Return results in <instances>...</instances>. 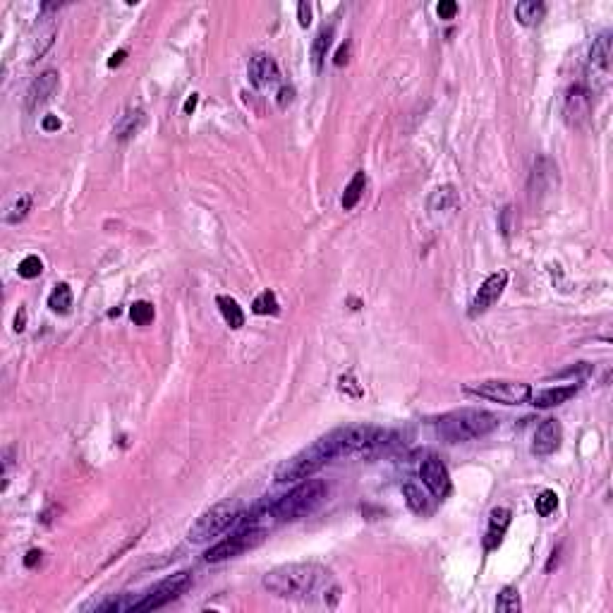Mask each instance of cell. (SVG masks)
<instances>
[{
	"instance_id": "obj_1",
	"label": "cell",
	"mask_w": 613,
	"mask_h": 613,
	"mask_svg": "<svg viewBox=\"0 0 613 613\" xmlns=\"http://www.w3.org/2000/svg\"><path fill=\"white\" fill-rule=\"evenodd\" d=\"M264 590L281 599L295 602H324L336 604L340 587L333 580L331 570L317 563H288L278 566L261 580Z\"/></svg>"
},
{
	"instance_id": "obj_2",
	"label": "cell",
	"mask_w": 613,
	"mask_h": 613,
	"mask_svg": "<svg viewBox=\"0 0 613 613\" xmlns=\"http://www.w3.org/2000/svg\"><path fill=\"white\" fill-rule=\"evenodd\" d=\"M328 494V486L324 479H302L295 489H290L288 494L278 496L276 501H269L266 517L269 522H293L300 517L309 515L312 510H317Z\"/></svg>"
},
{
	"instance_id": "obj_3",
	"label": "cell",
	"mask_w": 613,
	"mask_h": 613,
	"mask_svg": "<svg viewBox=\"0 0 613 613\" xmlns=\"http://www.w3.org/2000/svg\"><path fill=\"white\" fill-rule=\"evenodd\" d=\"M498 424H501L498 417L489 412V410L465 407L439 417L436 420V434L446 444H465V441H475L491 434L494 429H498Z\"/></svg>"
},
{
	"instance_id": "obj_4",
	"label": "cell",
	"mask_w": 613,
	"mask_h": 613,
	"mask_svg": "<svg viewBox=\"0 0 613 613\" xmlns=\"http://www.w3.org/2000/svg\"><path fill=\"white\" fill-rule=\"evenodd\" d=\"M237 517H240L237 503L223 501V503L211 505V508L204 510V513L194 520V524L187 532V539L192 541V544H206V541H211L213 536H218V534H223L225 529H230L232 524L237 522Z\"/></svg>"
},
{
	"instance_id": "obj_5",
	"label": "cell",
	"mask_w": 613,
	"mask_h": 613,
	"mask_svg": "<svg viewBox=\"0 0 613 613\" xmlns=\"http://www.w3.org/2000/svg\"><path fill=\"white\" fill-rule=\"evenodd\" d=\"M326 463H331V460H328L324 446H321L319 441H314V444L305 448V451H300V453H295L293 458L283 460V463L276 467L274 477H276L278 484L302 482V479L312 477L314 472L321 470Z\"/></svg>"
},
{
	"instance_id": "obj_6",
	"label": "cell",
	"mask_w": 613,
	"mask_h": 613,
	"mask_svg": "<svg viewBox=\"0 0 613 613\" xmlns=\"http://www.w3.org/2000/svg\"><path fill=\"white\" fill-rule=\"evenodd\" d=\"M189 587H192V573L180 570V573L168 575L166 580H161V583H156L154 587H149L147 592H142V597H139V602L135 606V613L163 609L166 604L180 599Z\"/></svg>"
},
{
	"instance_id": "obj_7",
	"label": "cell",
	"mask_w": 613,
	"mask_h": 613,
	"mask_svg": "<svg viewBox=\"0 0 613 613\" xmlns=\"http://www.w3.org/2000/svg\"><path fill=\"white\" fill-rule=\"evenodd\" d=\"M266 536L264 527H237L232 534H227L225 539H220L218 544H213L204 553L206 563H220V561L235 558V556L249 551V549L259 546Z\"/></svg>"
},
{
	"instance_id": "obj_8",
	"label": "cell",
	"mask_w": 613,
	"mask_h": 613,
	"mask_svg": "<svg viewBox=\"0 0 613 613\" xmlns=\"http://www.w3.org/2000/svg\"><path fill=\"white\" fill-rule=\"evenodd\" d=\"M467 393L486 398L491 403H501V405H522V403L529 400L532 395V388L522 381H498V378H491V381H479V383H470L465 386Z\"/></svg>"
},
{
	"instance_id": "obj_9",
	"label": "cell",
	"mask_w": 613,
	"mask_h": 613,
	"mask_svg": "<svg viewBox=\"0 0 613 613\" xmlns=\"http://www.w3.org/2000/svg\"><path fill=\"white\" fill-rule=\"evenodd\" d=\"M420 477H422V484H424L436 498H446L451 494V475H448L446 465L441 463L436 455H429V458L422 460Z\"/></svg>"
},
{
	"instance_id": "obj_10",
	"label": "cell",
	"mask_w": 613,
	"mask_h": 613,
	"mask_svg": "<svg viewBox=\"0 0 613 613\" xmlns=\"http://www.w3.org/2000/svg\"><path fill=\"white\" fill-rule=\"evenodd\" d=\"M505 286H508V274L505 271H496V274H491L486 281L482 283V288L477 290L475 300H472L470 305V314L472 317H477V314H484L489 307H494L498 302V297L503 295Z\"/></svg>"
},
{
	"instance_id": "obj_11",
	"label": "cell",
	"mask_w": 613,
	"mask_h": 613,
	"mask_svg": "<svg viewBox=\"0 0 613 613\" xmlns=\"http://www.w3.org/2000/svg\"><path fill=\"white\" fill-rule=\"evenodd\" d=\"M592 113V91L583 84H575L566 91L563 99V116L570 125H583Z\"/></svg>"
},
{
	"instance_id": "obj_12",
	"label": "cell",
	"mask_w": 613,
	"mask_h": 613,
	"mask_svg": "<svg viewBox=\"0 0 613 613\" xmlns=\"http://www.w3.org/2000/svg\"><path fill=\"white\" fill-rule=\"evenodd\" d=\"M249 81L254 89H269V86H274L278 79H281V72H278V65L276 60L271 58V55L266 53H257L254 58L249 60Z\"/></svg>"
},
{
	"instance_id": "obj_13",
	"label": "cell",
	"mask_w": 613,
	"mask_h": 613,
	"mask_svg": "<svg viewBox=\"0 0 613 613\" xmlns=\"http://www.w3.org/2000/svg\"><path fill=\"white\" fill-rule=\"evenodd\" d=\"M561 439H563V429L561 422L556 420H544L534 432L532 441V453L534 455H551L561 448Z\"/></svg>"
},
{
	"instance_id": "obj_14",
	"label": "cell",
	"mask_w": 613,
	"mask_h": 613,
	"mask_svg": "<svg viewBox=\"0 0 613 613\" xmlns=\"http://www.w3.org/2000/svg\"><path fill=\"white\" fill-rule=\"evenodd\" d=\"M611 31H604L594 39L590 48V72L599 77H609L611 72Z\"/></svg>"
},
{
	"instance_id": "obj_15",
	"label": "cell",
	"mask_w": 613,
	"mask_h": 613,
	"mask_svg": "<svg viewBox=\"0 0 613 613\" xmlns=\"http://www.w3.org/2000/svg\"><path fill=\"white\" fill-rule=\"evenodd\" d=\"M55 89H58V72H55V69H46V72H41L39 77L31 81V86L27 91V106L29 108H36V106L46 103L55 94Z\"/></svg>"
},
{
	"instance_id": "obj_16",
	"label": "cell",
	"mask_w": 613,
	"mask_h": 613,
	"mask_svg": "<svg viewBox=\"0 0 613 613\" xmlns=\"http://www.w3.org/2000/svg\"><path fill=\"white\" fill-rule=\"evenodd\" d=\"M580 386L578 383H570V386H556V388H544L539 390V393L529 395V400H532L534 407H556V405H563V403H568L570 398L578 395Z\"/></svg>"
},
{
	"instance_id": "obj_17",
	"label": "cell",
	"mask_w": 613,
	"mask_h": 613,
	"mask_svg": "<svg viewBox=\"0 0 613 613\" xmlns=\"http://www.w3.org/2000/svg\"><path fill=\"white\" fill-rule=\"evenodd\" d=\"M510 524V510L508 508H494L489 515V529H486V539H484V546L486 549H496L501 544L505 529Z\"/></svg>"
},
{
	"instance_id": "obj_18",
	"label": "cell",
	"mask_w": 613,
	"mask_h": 613,
	"mask_svg": "<svg viewBox=\"0 0 613 613\" xmlns=\"http://www.w3.org/2000/svg\"><path fill=\"white\" fill-rule=\"evenodd\" d=\"M216 305H218V309H220V314H223V319H225L227 326L235 328V331L244 326V312H242V307L237 305L235 297L218 295V297H216Z\"/></svg>"
},
{
	"instance_id": "obj_19",
	"label": "cell",
	"mask_w": 613,
	"mask_h": 613,
	"mask_svg": "<svg viewBox=\"0 0 613 613\" xmlns=\"http://www.w3.org/2000/svg\"><path fill=\"white\" fill-rule=\"evenodd\" d=\"M544 15H546V5L539 3V0H522V3L515 5V17H517V22L524 24V27L539 24V20Z\"/></svg>"
},
{
	"instance_id": "obj_20",
	"label": "cell",
	"mask_w": 613,
	"mask_h": 613,
	"mask_svg": "<svg viewBox=\"0 0 613 613\" xmlns=\"http://www.w3.org/2000/svg\"><path fill=\"white\" fill-rule=\"evenodd\" d=\"M331 41H333V24H328V27H321L319 34L314 36V43H312V65L314 69H321V65H324L326 60V53L328 48H331Z\"/></svg>"
},
{
	"instance_id": "obj_21",
	"label": "cell",
	"mask_w": 613,
	"mask_h": 613,
	"mask_svg": "<svg viewBox=\"0 0 613 613\" xmlns=\"http://www.w3.org/2000/svg\"><path fill=\"white\" fill-rule=\"evenodd\" d=\"M364 187H366V175H364V170H357L355 178L350 180V185L345 187L343 201H340L345 211H352V208L359 204V199H362V194H364Z\"/></svg>"
},
{
	"instance_id": "obj_22",
	"label": "cell",
	"mask_w": 613,
	"mask_h": 613,
	"mask_svg": "<svg viewBox=\"0 0 613 613\" xmlns=\"http://www.w3.org/2000/svg\"><path fill=\"white\" fill-rule=\"evenodd\" d=\"M403 496H405V501H407V505H410V510H412V513L424 515V513H429V510H432L429 496L424 494V491H422V486L407 482L405 486H403Z\"/></svg>"
},
{
	"instance_id": "obj_23",
	"label": "cell",
	"mask_w": 613,
	"mask_h": 613,
	"mask_svg": "<svg viewBox=\"0 0 613 613\" xmlns=\"http://www.w3.org/2000/svg\"><path fill=\"white\" fill-rule=\"evenodd\" d=\"M455 204H458V192H455L453 185L434 189L432 197H429V208L432 211H451Z\"/></svg>"
},
{
	"instance_id": "obj_24",
	"label": "cell",
	"mask_w": 613,
	"mask_h": 613,
	"mask_svg": "<svg viewBox=\"0 0 613 613\" xmlns=\"http://www.w3.org/2000/svg\"><path fill=\"white\" fill-rule=\"evenodd\" d=\"M48 307L55 314H67L72 309V290H69L67 283H60V286L53 288V293L48 295Z\"/></svg>"
},
{
	"instance_id": "obj_25",
	"label": "cell",
	"mask_w": 613,
	"mask_h": 613,
	"mask_svg": "<svg viewBox=\"0 0 613 613\" xmlns=\"http://www.w3.org/2000/svg\"><path fill=\"white\" fill-rule=\"evenodd\" d=\"M142 123H144V113L142 111H128L125 113V116H120V120L116 123V135L120 137V139H128V137H132L135 135V132L142 128Z\"/></svg>"
},
{
	"instance_id": "obj_26",
	"label": "cell",
	"mask_w": 613,
	"mask_h": 613,
	"mask_svg": "<svg viewBox=\"0 0 613 613\" xmlns=\"http://www.w3.org/2000/svg\"><path fill=\"white\" fill-rule=\"evenodd\" d=\"M522 604H520V592L515 590V587H503L501 594H498L496 599V611L501 613H515L520 611Z\"/></svg>"
},
{
	"instance_id": "obj_27",
	"label": "cell",
	"mask_w": 613,
	"mask_h": 613,
	"mask_svg": "<svg viewBox=\"0 0 613 613\" xmlns=\"http://www.w3.org/2000/svg\"><path fill=\"white\" fill-rule=\"evenodd\" d=\"M252 312L261 314V317H266V314H278V312H281V307H278V300H276V293H271V290H264V293H259V295L254 297V302H252Z\"/></svg>"
},
{
	"instance_id": "obj_28",
	"label": "cell",
	"mask_w": 613,
	"mask_h": 613,
	"mask_svg": "<svg viewBox=\"0 0 613 613\" xmlns=\"http://www.w3.org/2000/svg\"><path fill=\"white\" fill-rule=\"evenodd\" d=\"M130 317H132V321H135L137 326H147L156 317L154 305L147 302V300H139V302H135V305L130 307Z\"/></svg>"
},
{
	"instance_id": "obj_29",
	"label": "cell",
	"mask_w": 613,
	"mask_h": 613,
	"mask_svg": "<svg viewBox=\"0 0 613 613\" xmlns=\"http://www.w3.org/2000/svg\"><path fill=\"white\" fill-rule=\"evenodd\" d=\"M534 505H536V513H539L541 517H546V515H551L556 508H558V496H556V491L544 489L539 496H536Z\"/></svg>"
},
{
	"instance_id": "obj_30",
	"label": "cell",
	"mask_w": 613,
	"mask_h": 613,
	"mask_svg": "<svg viewBox=\"0 0 613 613\" xmlns=\"http://www.w3.org/2000/svg\"><path fill=\"white\" fill-rule=\"evenodd\" d=\"M17 271H20V276H22V278H36V276H41L43 264H41V259H39V257L29 254V257H24L22 261H20V266H17Z\"/></svg>"
},
{
	"instance_id": "obj_31",
	"label": "cell",
	"mask_w": 613,
	"mask_h": 613,
	"mask_svg": "<svg viewBox=\"0 0 613 613\" xmlns=\"http://www.w3.org/2000/svg\"><path fill=\"white\" fill-rule=\"evenodd\" d=\"M29 208H31V197H29V194H24V197H20V199L15 201V204L10 206L8 223H20V220L29 213Z\"/></svg>"
},
{
	"instance_id": "obj_32",
	"label": "cell",
	"mask_w": 613,
	"mask_h": 613,
	"mask_svg": "<svg viewBox=\"0 0 613 613\" xmlns=\"http://www.w3.org/2000/svg\"><path fill=\"white\" fill-rule=\"evenodd\" d=\"M436 15H439L441 20H453V17L458 15V3H453V0H441V3L436 5Z\"/></svg>"
},
{
	"instance_id": "obj_33",
	"label": "cell",
	"mask_w": 613,
	"mask_h": 613,
	"mask_svg": "<svg viewBox=\"0 0 613 613\" xmlns=\"http://www.w3.org/2000/svg\"><path fill=\"white\" fill-rule=\"evenodd\" d=\"M297 20H300V27H309V22H312V5L309 3L297 5Z\"/></svg>"
},
{
	"instance_id": "obj_34",
	"label": "cell",
	"mask_w": 613,
	"mask_h": 613,
	"mask_svg": "<svg viewBox=\"0 0 613 613\" xmlns=\"http://www.w3.org/2000/svg\"><path fill=\"white\" fill-rule=\"evenodd\" d=\"M293 99H295L293 86H283V89L278 91V106H281V108H288V106L293 103Z\"/></svg>"
},
{
	"instance_id": "obj_35",
	"label": "cell",
	"mask_w": 613,
	"mask_h": 613,
	"mask_svg": "<svg viewBox=\"0 0 613 613\" xmlns=\"http://www.w3.org/2000/svg\"><path fill=\"white\" fill-rule=\"evenodd\" d=\"M41 128L46 130V132H55V130H60V120H58V116H46V118H43V123H41Z\"/></svg>"
},
{
	"instance_id": "obj_36",
	"label": "cell",
	"mask_w": 613,
	"mask_h": 613,
	"mask_svg": "<svg viewBox=\"0 0 613 613\" xmlns=\"http://www.w3.org/2000/svg\"><path fill=\"white\" fill-rule=\"evenodd\" d=\"M41 556H43V553L39 551V549H31V551L27 553V558H24V566L34 568L36 563H41Z\"/></svg>"
},
{
	"instance_id": "obj_37",
	"label": "cell",
	"mask_w": 613,
	"mask_h": 613,
	"mask_svg": "<svg viewBox=\"0 0 613 613\" xmlns=\"http://www.w3.org/2000/svg\"><path fill=\"white\" fill-rule=\"evenodd\" d=\"M347 53H350V43H343V46H340V50H338V55H336V65L340 67V65H345L347 62Z\"/></svg>"
},
{
	"instance_id": "obj_38",
	"label": "cell",
	"mask_w": 613,
	"mask_h": 613,
	"mask_svg": "<svg viewBox=\"0 0 613 613\" xmlns=\"http://www.w3.org/2000/svg\"><path fill=\"white\" fill-rule=\"evenodd\" d=\"M24 324H27V309L20 307V312L15 317V331H24Z\"/></svg>"
},
{
	"instance_id": "obj_39",
	"label": "cell",
	"mask_w": 613,
	"mask_h": 613,
	"mask_svg": "<svg viewBox=\"0 0 613 613\" xmlns=\"http://www.w3.org/2000/svg\"><path fill=\"white\" fill-rule=\"evenodd\" d=\"M350 386H355V381H352V376H343V378H340V388L345 390V388H350ZM352 395H362V390H359V388H357V390H352Z\"/></svg>"
},
{
	"instance_id": "obj_40",
	"label": "cell",
	"mask_w": 613,
	"mask_h": 613,
	"mask_svg": "<svg viewBox=\"0 0 613 613\" xmlns=\"http://www.w3.org/2000/svg\"><path fill=\"white\" fill-rule=\"evenodd\" d=\"M125 55H128V53H125V50H118V53H113V55H111V60H108V67H118L120 62L125 60Z\"/></svg>"
},
{
	"instance_id": "obj_41",
	"label": "cell",
	"mask_w": 613,
	"mask_h": 613,
	"mask_svg": "<svg viewBox=\"0 0 613 613\" xmlns=\"http://www.w3.org/2000/svg\"><path fill=\"white\" fill-rule=\"evenodd\" d=\"M197 101H199V96L197 94H192V96L185 101V113H192L194 108H197Z\"/></svg>"
}]
</instances>
